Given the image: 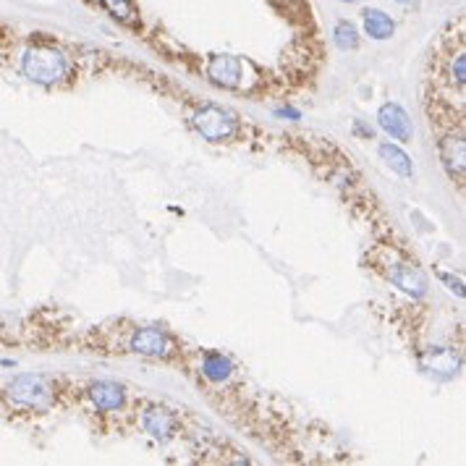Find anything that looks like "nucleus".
I'll use <instances>...</instances> for the list:
<instances>
[{"label": "nucleus", "instance_id": "obj_1", "mask_svg": "<svg viewBox=\"0 0 466 466\" xmlns=\"http://www.w3.org/2000/svg\"><path fill=\"white\" fill-rule=\"evenodd\" d=\"M66 56L56 48H45V45H37V48H29L21 58V71L24 76H29L37 84H56L66 76Z\"/></svg>", "mask_w": 466, "mask_h": 466}, {"label": "nucleus", "instance_id": "obj_2", "mask_svg": "<svg viewBox=\"0 0 466 466\" xmlns=\"http://www.w3.org/2000/svg\"><path fill=\"white\" fill-rule=\"evenodd\" d=\"M236 115L231 110H225L220 105H202L200 110L194 113V129L200 131L207 142H225L236 134Z\"/></svg>", "mask_w": 466, "mask_h": 466}, {"label": "nucleus", "instance_id": "obj_3", "mask_svg": "<svg viewBox=\"0 0 466 466\" xmlns=\"http://www.w3.org/2000/svg\"><path fill=\"white\" fill-rule=\"evenodd\" d=\"M464 126L458 123L456 129L450 126L440 137V160L442 168L458 186H464V168H466V155H464Z\"/></svg>", "mask_w": 466, "mask_h": 466}, {"label": "nucleus", "instance_id": "obj_4", "mask_svg": "<svg viewBox=\"0 0 466 466\" xmlns=\"http://www.w3.org/2000/svg\"><path fill=\"white\" fill-rule=\"evenodd\" d=\"M50 385L40 375H19L9 385V398L21 406H45L50 401Z\"/></svg>", "mask_w": 466, "mask_h": 466}, {"label": "nucleus", "instance_id": "obj_5", "mask_svg": "<svg viewBox=\"0 0 466 466\" xmlns=\"http://www.w3.org/2000/svg\"><path fill=\"white\" fill-rule=\"evenodd\" d=\"M207 76L220 87H244V61L236 56H212L207 61Z\"/></svg>", "mask_w": 466, "mask_h": 466}, {"label": "nucleus", "instance_id": "obj_6", "mask_svg": "<svg viewBox=\"0 0 466 466\" xmlns=\"http://www.w3.org/2000/svg\"><path fill=\"white\" fill-rule=\"evenodd\" d=\"M131 351H137L142 356H152V359H165L173 351L168 333H162L160 328H142L131 336Z\"/></svg>", "mask_w": 466, "mask_h": 466}, {"label": "nucleus", "instance_id": "obj_7", "mask_svg": "<svg viewBox=\"0 0 466 466\" xmlns=\"http://www.w3.org/2000/svg\"><path fill=\"white\" fill-rule=\"evenodd\" d=\"M378 123L388 137L398 139V142H411V137H414L409 115H406V110H403L401 105H395V103H385L383 108H380Z\"/></svg>", "mask_w": 466, "mask_h": 466}, {"label": "nucleus", "instance_id": "obj_8", "mask_svg": "<svg viewBox=\"0 0 466 466\" xmlns=\"http://www.w3.org/2000/svg\"><path fill=\"white\" fill-rule=\"evenodd\" d=\"M89 398L97 409L115 411L123 406V388L118 383H110V380H100V383L89 385Z\"/></svg>", "mask_w": 466, "mask_h": 466}, {"label": "nucleus", "instance_id": "obj_9", "mask_svg": "<svg viewBox=\"0 0 466 466\" xmlns=\"http://www.w3.org/2000/svg\"><path fill=\"white\" fill-rule=\"evenodd\" d=\"M388 278H390L401 291L411 294V296H425L427 281H425V275L419 273L414 265H395L393 270L388 273Z\"/></svg>", "mask_w": 466, "mask_h": 466}, {"label": "nucleus", "instance_id": "obj_10", "mask_svg": "<svg viewBox=\"0 0 466 466\" xmlns=\"http://www.w3.org/2000/svg\"><path fill=\"white\" fill-rule=\"evenodd\" d=\"M142 425H145L147 433L152 435V437H157V440H168V437H173V433H176V417L165 409L145 411Z\"/></svg>", "mask_w": 466, "mask_h": 466}, {"label": "nucleus", "instance_id": "obj_11", "mask_svg": "<svg viewBox=\"0 0 466 466\" xmlns=\"http://www.w3.org/2000/svg\"><path fill=\"white\" fill-rule=\"evenodd\" d=\"M380 157L385 160V165L390 170H395L398 176L403 178H411L414 176V162H411V157L406 152H403L398 145H390V142H385V145H380Z\"/></svg>", "mask_w": 466, "mask_h": 466}, {"label": "nucleus", "instance_id": "obj_12", "mask_svg": "<svg viewBox=\"0 0 466 466\" xmlns=\"http://www.w3.org/2000/svg\"><path fill=\"white\" fill-rule=\"evenodd\" d=\"M364 29H367V34H370L372 40H390L395 32V24L388 14H383L378 9H370L364 11Z\"/></svg>", "mask_w": 466, "mask_h": 466}, {"label": "nucleus", "instance_id": "obj_13", "mask_svg": "<svg viewBox=\"0 0 466 466\" xmlns=\"http://www.w3.org/2000/svg\"><path fill=\"white\" fill-rule=\"evenodd\" d=\"M202 372H204V378L212 380V383H225V380L233 375V364L228 362L223 354H215V351H209V354H204Z\"/></svg>", "mask_w": 466, "mask_h": 466}, {"label": "nucleus", "instance_id": "obj_14", "mask_svg": "<svg viewBox=\"0 0 466 466\" xmlns=\"http://www.w3.org/2000/svg\"><path fill=\"white\" fill-rule=\"evenodd\" d=\"M333 42H336L341 50H354L359 45V32L351 21H338L336 32H333Z\"/></svg>", "mask_w": 466, "mask_h": 466}, {"label": "nucleus", "instance_id": "obj_15", "mask_svg": "<svg viewBox=\"0 0 466 466\" xmlns=\"http://www.w3.org/2000/svg\"><path fill=\"white\" fill-rule=\"evenodd\" d=\"M103 3L110 9L113 16L123 19V21H131V16H134V3L131 0H103Z\"/></svg>", "mask_w": 466, "mask_h": 466}, {"label": "nucleus", "instance_id": "obj_16", "mask_svg": "<svg viewBox=\"0 0 466 466\" xmlns=\"http://www.w3.org/2000/svg\"><path fill=\"white\" fill-rule=\"evenodd\" d=\"M440 278H442L445 283H448V289H450V291L456 289L458 296H464V289H461V281H458V278H450V275H445V273H440Z\"/></svg>", "mask_w": 466, "mask_h": 466}, {"label": "nucleus", "instance_id": "obj_17", "mask_svg": "<svg viewBox=\"0 0 466 466\" xmlns=\"http://www.w3.org/2000/svg\"><path fill=\"white\" fill-rule=\"evenodd\" d=\"M275 115H283V118H291V121H296L299 110H294V108H281V110H275Z\"/></svg>", "mask_w": 466, "mask_h": 466}, {"label": "nucleus", "instance_id": "obj_18", "mask_svg": "<svg viewBox=\"0 0 466 466\" xmlns=\"http://www.w3.org/2000/svg\"><path fill=\"white\" fill-rule=\"evenodd\" d=\"M348 3H354V0H348Z\"/></svg>", "mask_w": 466, "mask_h": 466}]
</instances>
